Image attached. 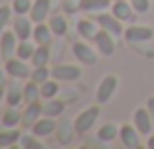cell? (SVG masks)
Segmentation results:
<instances>
[{"instance_id":"cell-36","label":"cell","mask_w":154,"mask_h":149,"mask_svg":"<svg viewBox=\"0 0 154 149\" xmlns=\"http://www.w3.org/2000/svg\"><path fill=\"white\" fill-rule=\"evenodd\" d=\"M146 108H148V112H150V116H152V120H154V96H150V98H148Z\"/></svg>"},{"instance_id":"cell-24","label":"cell","mask_w":154,"mask_h":149,"mask_svg":"<svg viewBox=\"0 0 154 149\" xmlns=\"http://www.w3.org/2000/svg\"><path fill=\"white\" fill-rule=\"evenodd\" d=\"M63 110H64V102L55 100V98H49L47 104L43 106V116H51V118H55V116L63 114Z\"/></svg>"},{"instance_id":"cell-26","label":"cell","mask_w":154,"mask_h":149,"mask_svg":"<svg viewBox=\"0 0 154 149\" xmlns=\"http://www.w3.org/2000/svg\"><path fill=\"white\" fill-rule=\"evenodd\" d=\"M47 61H49V45H39L31 57V63L33 67H47Z\"/></svg>"},{"instance_id":"cell-4","label":"cell","mask_w":154,"mask_h":149,"mask_svg":"<svg viewBox=\"0 0 154 149\" xmlns=\"http://www.w3.org/2000/svg\"><path fill=\"white\" fill-rule=\"evenodd\" d=\"M51 76L57 79V80H66V83H70V80H78L80 76H82V71L76 65H57V67L51 69Z\"/></svg>"},{"instance_id":"cell-35","label":"cell","mask_w":154,"mask_h":149,"mask_svg":"<svg viewBox=\"0 0 154 149\" xmlns=\"http://www.w3.org/2000/svg\"><path fill=\"white\" fill-rule=\"evenodd\" d=\"M20 145H22V147H39V149L43 147L41 143L33 141V138H31V135H22V139H20Z\"/></svg>"},{"instance_id":"cell-37","label":"cell","mask_w":154,"mask_h":149,"mask_svg":"<svg viewBox=\"0 0 154 149\" xmlns=\"http://www.w3.org/2000/svg\"><path fill=\"white\" fill-rule=\"evenodd\" d=\"M6 75H8L6 69H4V71L0 69V86H6Z\"/></svg>"},{"instance_id":"cell-11","label":"cell","mask_w":154,"mask_h":149,"mask_svg":"<svg viewBox=\"0 0 154 149\" xmlns=\"http://www.w3.org/2000/svg\"><path fill=\"white\" fill-rule=\"evenodd\" d=\"M14 31H16V35H18L20 41L29 39L31 35H33V22H31V18L18 16V18L14 20Z\"/></svg>"},{"instance_id":"cell-12","label":"cell","mask_w":154,"mask_h":149,"mask_svg":"<svg viewBox=\"0 0 154 149\" xmlns=\"http://www.w3.org/2000/svg\"><path fill=\"white\" fill-rule=\"evenodd\" d=\"M51 10V0H35L31 4V10H29V18L33 24H41L45 22V18L49 16Z\"/></svg>"},{"instance_id":"cell-7","label":"cell","mask_w":154,"mask_h":149,"mask_svg":"<svg viewBox=\"0 0 154 149\" xmlns=\"http://www.w3.org/2000/svg\"><path fill=\"white\" fill-rule=\"evenodd\" d=\"M119 139L127 149H135L140 145V131L135 126H121L119 128Z\"/></svg>"},{"instance_id":"cell-6","label":"cell","mask_w":154,"mask_h":149,"mask_svg":"<svg viewBox=\"0 0 154 149\" xmlns=\"http://www.w3.org/2000/svg\"><path fill=\"white\" fill-rule=\"evenodd\" d=\"M123 35H125L127 41L139 43V41H150L154 31H152V28H148V26H131V28L125 30Z\"/></svg>"},{"instance_id":"cell-42","label":"cell","mask_w":154,"mask_h":149,"mask_svg":"<svg viewBox=\"0 0 154 149\" xmlns=\"http://www.w3.org/2000/svg\"><path fill=\"white\" fill-rule=\"evenodd\" d=\"M115 2H117V0H115Z\"/></svg>"},{"instance_id":"cell-28","label":"cell","mask_w":154,"mask_h":149,"mask_svg":"<svg viewBox=\"0 0 154 149\" xmlns=\"http://www.w3.org/2000/svg\"><path fill=\"white\" fill-rule=\"evenodd\" d=\"M57 92H59V83H57V79H51V80H45V83L41 84V96L43 98H55Z\"/></svg>"},{"instance_id":"cell-33","label":"cell","mask_w":154,"mask_h":149,"mask_svg":"<svg viewBox=\"0 0 154 149\" xmlns=\"http://www.w3.org/2000/svg\"><path fill=\"white\" fill-rule=\"evenodd\" d=\"M10 14H12L10 6H0V35H2V30L6 28L8 20H10Z\"/></svg>"},{"instance_id":"cell-19","label":"cell","mask_w":154,"mask_h":149,"mask_svg":"<svg viewBox=\"0 0 154 149\" xmlns=\"http://www.w3.org/2000/svg\"><path fill=\"white\" fill-rule=\"evenodd\" d=\"M23 114H20V110L16 106L6 108V112L2 114V124L6 128H18V124H22Z\"/></svg>"},{"instance_id":"cell-14","label":"cell","mask_w":154,"mask_h":149,"mask_svg":"<svg viewBox=\"0 0 154 149\" xmlns=\"http://www.w3.org/2000/svg\"><path fill=\"white\" fill-rule=\"evenodd\" d=\"M31 130H33L35 138H47V135H51L53 131L57 130V122L51 116H45V118H39L37 122L31 126Z\"/></svg>"},{"instance_id":"cell-2","label":"cell","mask_w":154,"mask_h":149,"mask_svg":"<svg viewBox=\"0 0 154 149\" xmlns=\"http://www.w3.org/2000/svg\"><path fill=\"white\" fill-rule=\"evenodd\" d=\"M117 88V76L115 75H107L103 76L102 80H100L98 88H96V100H98V104H105L111 100L113 92H115Z\"/></svg>"},{"instance_id":"cell-18","label":"cell","mask_w":154,"mask_h":149,"mask_svg":"<svg viewBox=\"0 0 154 149\" xmlns=\"http://www.w3.org/2000/svg\"><path fill=\"white\" fill-rule=\"evenodd\" d=\"M22 134L18 128H6L4 131H0V147H10L14 143H20Z\"/></svg>"},{"instance_id":"cell-22","label":"cell","mask_w":154,"mask_h":149,"mask_svg":"<svg viewBox=\"0 0 154 149\" xmlns=\"http://www.w3.org/2000/svg\"><path fill=\"white\" fill-rule=\"evenodd\" d=\"M111 4V0H78V8L84 12H96L105 10Z\"/></svg>"},{"instance_id":"cell-31","label":"cell","mask_w":154,"mask_h":149,"mask_svg":"<svg viewBox=\"0 0 154 149\" xmlns=\"http://www.w3.org/2000/svg\"><path fill=\"white\" fill-rule=\"evenodd\" d=\"M12 10L18 16L27 14V12L31 10V0H14V2H12Z\"/></svg>"},{"instance_id":"cell-38","label":"cell","mask_w":154,"mask_h":149,"mask_svg":"<svg viewBox=\"0 0 154 149\" xmlns=\"http://www.w3.org/2000/svg\"><path fill=\"white\" fill-rule=\"evenodd\" d=\"M148 147L154 149V135H150V139H148Z\"/></svg>"},{"instance_id":"cell-13","label":"cell","mask_w":154,"mask_h":149,"mask_svg":"<svg viewBox=\"0 0 154 149\" xmlns=\"http://www.w3.org/2000/svg\"><path fill=\"white\" fill-rule=\"evenodd\" d=\"M98 24L102 30H107L113 35H123V26H121V20H117L113 14H100L98 16Z\"/></svg>"},{"instance_id":"cell-34","label":"cell","mask_w":154,"mask_h":149,"mask_svg":"<svg viewBox=\"0 0 154 149\" xmlns=\"http://www.w3.org/2000/svg\"><path fill=\"white\" fill-rule=\"evenodd\" d=\"M131 6H133V10H137L139 14H144V12H148V8H150V2H148V0H131Z\"/></svg>"},{"instance_id":"cell-29","label":"cell","mask_w":154,"mask_h":149,"mask_svg":"<svg viewBox=\"0 0 154 149\" xmlns=\"http://www.w3.org/2000/svg\"><path fill=\"white\" fill-rule=\"evenodd\" d=\"M22 100H23V92L20 90V88L16 86V84H12L10 90L6 92V102L10 104V106H18V104L22 102Z\"/></svg>"},{"instance_id":"cell-39","label":"cell","mask_w":154,"mask_h":149,"mask_svg":"<svg viewBox=\"0 0 154 149\" xmlns=\"http://www.w3.org/2000/svg\"><path fill=\"white\" fill-rule=\"evenodd\" d=\"M4 96H6V92H4V86H0V100H2Z\"/></svg>"},{"instance_id":"cell-8","label":"cell","mask_w":154,"mask_h":149,"mask_svg":"<svg viewBox=\"0 0 154 149\" xmlns=\"http://www.w3.org/2000/svg\"><path fill=\"white\" fill-rule=\"evenodd\" d=\"M16 31H2L0 35V55H2L4 61L12 59V55L18 49V43H16Z\"/></svg>"},{"instance_id":"cell-23","label":"cell","mask_w":154,"mask_h":149,"mask_svg":"<svg viewBox=\"0 0 154 149\" xmlns=\"http://www.w3.org/2000/svg\"><path fill=\"white\" fill-rule=\"evenodd\" d=\"M39 96H41V86L37 83H33V80H29L23 86V100L26 102H37Z\"/></svg>"},{"instance_id":"cell-3","label":"cell","mask_w":154,"mask_h":149,"mask_svg":"<svg viewBox=\"0 0 154 149\" xmlns=\"http://www.w3.org/2000/svg\"><path fill=\"white\" fill-rule=\"evenodd\" d=\"M133 124L135 128L140 131V135H150L152 128H154V120L148 112V108H137L133 114Z\"/></svg>"},{"instance_id":"cell-17","label":"cell","mask_w":154,"mask_h":149,"mask_svg":"<svg viewBox=\"0 0 154 149\" xmlns=\"http://www.w3.org/2000/svg\"><path fill=\"white\" fill-rule=\"evenodd\" d=\"M131 12H133V6L127 2V0H117V2L113 4V8H111V14L115 16L117 20H121V22L131 20Z\"/></svg>"},{"instance_id":"cell-15","label":"cell","mask_w":154,"mask_h":149,"mask_svg":"<svg viewBox=\"0 0 154 149\" xmlns=\"http://www.w3.org/2000/svg\"><path fill=\"white\" fill-rule=\"evenodd\" d=\"M43 114V106L39 102H27V108L23 112V118H22V126L23 128H31Z\"/></svg>"},{"instance_id":"cell-40","label":"cell","mask_w":154,"mask_h":149,"mask_svg":"<svg viewBox=\"0 0 154 149\" xmlns=\"http://www.w3.org/2000/svg\"><path fill=\"white\" fill-rule=\"evenodd\" d=\"M64 2H72V0H64Z\"/></svg>"},{"instance_id":"cell-1","label":"cell","mask_w":154,"mask_h":149,"mask_svg":"<svg viewBox=\"0 0 154 149\" xmlns=\"http://www.w3.org/2000/svg\"><path fill=\"white\" fill-rule=\"evenodd\" d=\"M98 118H100V108L98 106H90V108H86V110H82L74 120V131L80 134V135L88 134V131L94 128V124H96Z\"/></svg>"},{"instance_id":"cell-25","label":"cell","mask_w":154,"mask_h":149,"mask_svg":"<svg viewBox=\"0 0 154 149\" xmlns=\"http://www.w3.org/2000/svg\"><path fill=\"white\" fill-rule=\"evenodd\" d=\"M49 28L53 30V34H55L57 37H63L68 30V24H66V20H64V16H53L51 22H49Z\"/></svg>"},{"instance_id":"cell-20","label":"cell","mask_w":154,"mask_h":149,"mask_svg":"<svg viewBox=\"0 0 154 149\" xmlns=\"http://www.w3.org/2000/svg\"><path fill=\"white\" fill-rule=\"evenodd\" d=\"M117 138H119V128L115 124H105V126H102L98 130V139L102 143H109Z\"/></svg>"},{"instance_id":"cell-27","label":"cell","mask_w":154,"mask_h":149,"mask_svg":"<svg viewBox=\"0 0 154 149\" xmlns=\"http://www.w3.org/2000/svg\"><path fill=\"white\" fill-rule=\"evenodd\" d=\"M35 49H37V47H33V43H29V41L26 39V41L18 43V49H16V55H18V59H23V61H29V59L33 57Z\"/></svg>"},{"instance_id":"cell-30","label":"cell","mask_w":154,"mask_h":149,"mask_svg":"<svg viewBox=\"0 0 154 149\" xmlns=\"http://www.w3.org/2000/svg\"><path fill=\"white\" fill-rule=\"evenodd\" d=\"M49 75L51 71L47 67H33V73H31V80L37 84H43L45 80H49Z\"/></svg>"},{"instance_id":"cell-41","label":"cell","mask_w":154,"mask_h":149,"mask_svg":"<svg viewBox=\"0 0 154 149\" xmlns=\"http://www.w3.org/2000/svg\"><path fill=\"white\" fill-rule=\"evenodd\" d=\"M0 59H2V55H0Z\"/></svg>"},{"instance_id":"cell-32","label":"cell","mask_w":154,"mask_h":149,"mask_svg":"<svg viewBox=\"0 0 154 149\" xmlns=\"http://www.w3.org/2000/svg\"><path fill=\"white\" fill-rule=\"evenodd\" d=\"M72 130H74V126H72ZM72 130H70V126H68L66 122H63V124H60V128H59V141L63 143V145H66V143H70V138H72Z\"/></svg>"},{"instance_id":"cell-16","label":"cell","mask_w":154,"mask_h":149,"mask_svg":"<svg viewBox=\"0 0 154 149\" xmlns=\"http://www.w3.org/2000/svg\"><path fill=\"white\" fill-rule=\"evenodd\" d=\"M53 30L49 26H45V24H37V26L33 28V39L37 45H51V39H53Z\"/></svg>"},{"instance_id":"cell-9","label":"cell","mask_w":154,"mask_h":149,"mask_svg":"<svg viewBox=\"0 0 154 149\" xmlns=\"http://www.w3.org/2000/svg\"><path fill=\"white\" fill-rule=\"evenodd\" d=\"M113 34H109L107 30H100L98 35H96V47H98V51L102 55H105V57H111L113 53H115V43H113L111 39Z\"/></svg>"},{"instance_id":"cell-10","label":"cell","mask_w":154,"mask_h":149,"mask_svg":"<svg viewBox=\"0 0 154 149\" xmlns=\"http://www.w3.org/2000/svg\"><path fill=\"white\" fill-rule=\"evenodd\" d=\"M6 73L10 75V76H14L16 80H20V79H27V76L31 75V71H29V67L23 63V59H8L6 61Z\"/></svg>"},{"instance_id":"cell-21","label":"cell","mask_w":154,"mask_h":149,"mask_svg":"<svg viewBox=\"0 0 154 149\" xmlns=\"http://www.w3.org/2000/svg\"><path fill=\"white\" fill-rule=\"evenodd\" d=\"M76 30H78V34L82 35L84 39H96V35H98V28H96L94 22H90V20H80L78 24H76Z\"/></svg>"},{"instance_id":"cell-5","label":"cell","mask_w":154,"mask_h":149,"mask_svg":"<svg viewBox=\"0 0 154 149\" xmlns=\"http://www.w3.org/2000/svg\"><path fill=\"white\" fill-rule=\"evenodd\" d=\"M72 53H74V57L78 59L80 63H84V65H96V63H98L96 51L84 41H76L74 45H72Z\"/></svg>"}]
</instances>
